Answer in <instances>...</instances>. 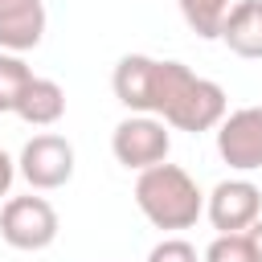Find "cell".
Masks as SVG:
<instances>
[{
    "instance_id": "8",
    "label": "cell",
    "mask_w": 262,
    "mask_h": 262,
    "mask_svg": "<svg viewBox=\"0 0 262 262\" xmlns=\"http://www.w3.org/2000/svg\"><path fill=\"white\" fill-rule=\"evenodd\" d=\"M45 37V4L41 0H0V49L29 53Z\"/></svg>"
},
{
    "instance_id": "14",
    "label": "cell",
    "mask_w": 262,
    "mask_h": 262,
    "mask_svg": "<svg viewBox=\"0 0 262 262\" xmlns=\"http://www.w3.org/2000/svg\"><path fill=\"white\" fill-rule=\"evenodd\" d=\"M205 262H258V258H254V246L242 229V233H217L205 250Z\"/></svg>"
},
{
    "instance_id": "3",
    "label": "cell",
    "mask_w": 262,
    "mask_h": 262,
    "mask_svg": "<svg viewBox=\"0 0 262 262\" xmlns=\"http://www.w3.org/2000/svg\"><path fill=\"white\" fill-rule=\"evenodd\" d=\"M57 225H61L57 209L45 196H33V192L29 196H12L0 209V237L12 250H25V254L53 246L57 242Z\"/></svg>"
},
{
    "instance_id": "11",
    "label": "cell",
    "mask_w": 262,
    "mask_h": 262,
    "mask_svg": "<svg viewBox=\"0 0 262 262\" xmlns=\"http://www.w3.org/2000/svg\"><path fill=\"white\" fill-rule=\"evenodd\" d=\"M12 115H20L29 127H53V123L66 115V90H61L53 78H37V74H33V78L25 82Z\"/></svg>"
},
{
    "instance_id": "4",
    "label": "cell",
    "mask_w": 262,
    "mask_h": 262,
    "mask_svg": "<svg viewBox=\"0 0 262 262\" xmlns=\"http://www.w3.org/2000/svg\"><path fill=\"white\" fill-rule=\"evenodd\" d=\"M111 151L123 168L131 172H143L151 164H164L168 151H172V135H168V123L156 119V115H127L115 135H111Z\"/></svg>"
},
{
    "instance_id": "6",
    "label": "cell",
    "mask_w": 262,
    "mask_h": 262,
    "mask_svg": "<svg viewBox=\"0 0 262 262\" xmlns=\"http://www.w3.org/2000/svg\"><path fill=\"white\" fill-rule=\"evenodd\" d=\"M205 213H209L217 233H242L262 217V188L254 180H246V176L221 180L205 196Z\"/></svg>"
},
{
    "instance_id": "17",
    "label": "cell",
    "mask_w": 262,
    "mask_h": 262,
    "mask_svg": "<svg viewBox=\"0 0 262 262\" xmlns=\"http://www.w3.org/2000/svg\"><path fill=\"white\" fill-rule=\"evenodd\" d=\"M246 237H250V246H254V258L262 262V217H258V221L246 229Z\"/></svg>"
},
{
    "instance_id": "7",
    "label": "cell",
    "mask_w": 262,
    "mask_h": 262,
    "mask_svg": "<svg viewBox=\"0 0 262 262\" xmlns=\"http://www.w3.org/2000/svg\"><path fill=\"white\" fill-rule=\"evenodd\" d=\"M217 156L233 172L262 168V106H242L233 115L225 111L217 123Z\"/></svg>"
},
{
    "instance_id": "1",
    "label": "cell",
    "mask_w": 262,
    "mask_h": 262,
    "mask_svg": "<svg viewBox=\"0 0 262 262\" xmlns=\"http://www.w3.org/2000/svg\"><path fill=\"white\" fill-rule=\"evenodd\" d=\"M229 102L225 90L201 74H192L184 61H156V90H151V115L164 119L176 131H213L225 119Z\"/></svg>"
},
{
    "instance_id": "9",
    "label": "cell",
    "mask_w": 262,
    "mask_h": 262,
    "mask_svg": "<svg viewBox=\"0 0 262 262\" xmlns=\"http://www.w3.org/2000/svg\"><path fill=\"white\" fill-rule=\"evenodd\" d=\"M115 98L131 111V115H151V90H156V57L147 53H127L119 57L115 74H111Z\"/></svg>"
},
{
    "instance_id": "13",
    "label": "cell",
    "mask_w": 262,
    "mask_h": 262,
    "mask_svg": "<svg viewBox=\"0 0 262 262\" xmlns=\"http://www.w3.org/2000/svg\"><path fill=\"white\" fill-rule=\"evenodd\" d=\"M29 78H33V70L25 66V57L0 49V115H8L16 106V98H20V90H25Z\"/></svg>"
},
{
    "instance_id": "12",
    "label": "cell",
    "mask_w": 262,
    "mask_h": 262,
    "mask_svg": "<svg viewBox=\"0 0 262 262\" xmlns=\"http://www.w3.org/2000/svg\"><path fill=\"white\" fill-rule=\"evenodd\" d=\"M180 4V16H184V25L196 33V37H205V41H217V33H221V20H225V12H229V4L233 0H176Z\"/></svg>"
},
{
    "instance_id": "16",
    "label": "cell",
    "mask_w": 262,
    "mask_h": 262,
    "mask_svg": "<svg viewBox=\"0 0 262 262\" xmlns=\"http://www.w3.org/2000/svg\"><path fill=\"white\" fill-rule=\"evenodd\" d=\"M12 180H16V164H12V156H8L4 147H0V196H8Z\"/></svg>"
},
{
    "instance_id": "10",
    "label": "cell",
    "mask_w": 262,
    "mask_h": 262,
    "mask_svg": "<svg viewBox=\"0 0 262 262\" xmlns=\"http://www.w3.org/2000/svg\"><path fill=\"white\" fill-rule=\"evenodd\" d=\"M217 37L229 45V53H237L246 61H262V0H237V4H229Z\"/></svg>"
},
{
    "instance_id": "2",
    "label": "cell",
    "mask_w": 262,
    "mask_h": 262,
    "mask_svg": "<svg viewBox=\"0 0 262 262\" xmlns=\"http://www.w3.org/2000/svg\"><path fill=\"white\" fill-rule=\"evenodd\" d=\"M135 205L156 229H192L205 213V192L180 164H151L135 180Z\"/></svg>"
},
{
    "instance_id": "15",
    "label": "cell",
    "mask_w": 262,
    "mask_h": 262,
    "mask_svg": "<svg viewBox=\"0 0 262 262\" xmlns=\"http://www.w3.org/2000/svg\"><path fill=\"white\" fill-rule=\"evenodd\" d=\"M147 262H196V250L184 242V237H164L151 246Z\"/></svg>"
},
{
    "instance_id": "5",
    "label": "cell",
    "mask_w": 262,
    "mask_h": 262,
    "mask_svg": "<svg viewBox=\"0 0 262 262\" xmlns=\"http://www.w3.org/2000/svg\"><path fill=\"white\" fill-rule=\"evenodd\" d=\"M16 172L29 180V188L37 192H53L61 184H70L74 176V147L70 139L45 131V135H33L25 147H20V160H16Z\"/></svg>"
}]
</instances>
